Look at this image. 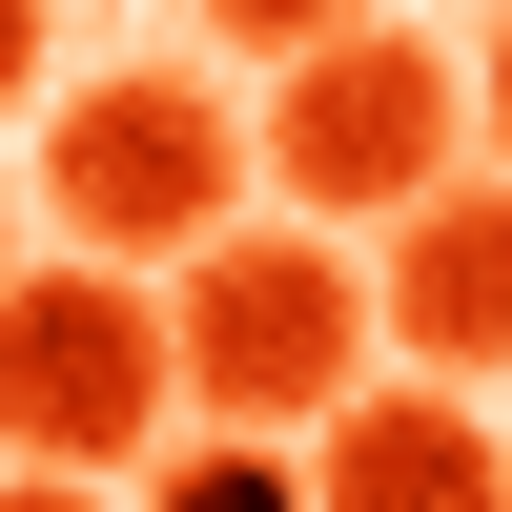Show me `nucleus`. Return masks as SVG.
Masks as SVG:
<instances>
[{"label":"nucleus","mask_w":512,"mask_h":512,"mask_svg":"<svg viewBox=\"0 0 512 512\" xmlns=\"http://www.w3.org/2000/svg\"><path fill=\"white\" fill-rule=\"evenodd\" d=\"M369 267L328 226H226L185 287H164V369H185L205 431H328V410L369 390Z\"/></svg>","instance_id":"obj_1"},{"label":"nucleus","mask_w":512,"mask_h":512,"mask_svg":"<svg viewBox=\"0 0 512 512\" xmlns=\"http://www.w3.org/2000/svg\"><path fill=\"white\" fill-rule=\"evenodd\" d=\"M41 226L82 246V267H205V246L246 226V103L226 82H185V62H123V82H82L62 123H41Z\"/></svg>","instance_id":"obj_2"},{"label":"nucleus","mask_w":512,"mask_h":512,"mask_svg":"<svg viewBox=\"0 0 512 512\" xmlns=\"http://www.w3.org/2000/svg\"><path fill=\"white\" fill-rule=\"evenodd\" d=\"M185 431V369H164V287L123 267H0V472H144Z\"/></svg>","instance_id":"obj_3"},{"label":"nucleus","mask_w":512,"mask_h":512,"mask_svg":"<svg viewBox=\"0 0 512 512\" xmlns=\"http://www.w3.org/2000/svg\"><path fill=\"white\" fill-rule=\"evenodd\" d=\"M451 144H472V82L431 62L410 21H349V41H308V62L267 82V185H287V226H410V205L451 185Z\"/></svg>","instance_id":"obj_4"},{"label":"nucleus","mask_w":512,"mask_h":512,"mask_svg":"<svg viewBox=\"0 0 512 512\" xmlns=\"http://www.w3.org/2000/svg\"><path fill=\"white\" fill-rule=\"evenodd\" d=\"M369 328L410 349V390H492L512 369V185H431L369 267Z\"/></svg>","instance_id":"obj_5"},{"label":"nucleus","mask_w":512,"mask_h":512,"mask_svg":"<svg viewBox=\"0 0 512 512\" xmlns=\"http://www.w3.org/2000/svg\"><path fill=\"white\" fill-rule=\"evenodd\" d=\"M308 512H512V431L472 390H349L308 431Z\"/></svg>","instance_id":"obj_6"},{"label":"nucleus","mask_w":512,"mask_h":512,"mask_svg":"<svg viewBox=\"0 0 512 512\" xmlns=\"http://www.w3.org/2000/svg\"><path fill=\"white\" fill-rule=\"evenodd\" d=\"M144 512H308V472H287L267 431H205V451H164V472H144Z\"/></svg>","instance_id":"obj_7"},{"label":"nucleus","mask_w":512,"mask_h":512,"mask_svg":"<svg viewBox=\"0 0 512 512\" xmlns=\"http://www.w3.org/2000/svg\"><path fill=\"white\" fill-rule=\"evenodd\" d=\"M205 41H246V62L287 82V62H308V41H349V0H205Z\"/></svg>","instance_id":"obj_8"},{"label":"nucleus","mask_w":512,"mask_h":512,"mask_svg":"<svg viewBox=\"0 0 512 512\" xmlns=\"http://www.w3.org/2000/svg\"><path fill=\"white\" fill-rule=\"evenodd\" d=\"M41 41H62V21H41V0H0V103H41Z\"/></svg>","instance_id":"obj_9"},{"label":"nucleus","mask_w":512,"mask_h":512,"mask_svg":"<svg viewBox=\"0 0 512 512\" xmlns=\"http://www.w3.org/2000/svg\"><path fill=\"white\" fill-rule=\"evenodd\" d=\"M472 123L512 144V0H492V62H472Z\"/></svg>","instance_id":"obj_10"},{"label":"nucleus","mask_w":512,"mask_h":512,"mask_svg":"<svg viewBox=\"0 0 512 512\" xmlns=\"http://www.w3.org/2000/svg\"><path fill=\"white\" fill-rule=\"evenodd\" d=\"M0 512H103V492H82V472H0Z\"/></svg>","instance_id":"obj_11"}]
</instances>
